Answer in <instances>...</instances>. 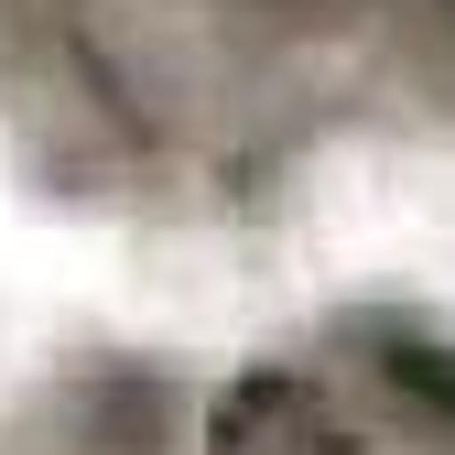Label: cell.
Instances as JSON below:
<instances>
[{"label": "cell", "mask_w": 455, "mask_h": 455, "mask_svg": "<svg viewBox=\"0 0 455 455\" xmlns=\"http://www.w3.org/2000/svg\"><path fill=\"white\" fill-rule=\"evenodd\" d=\"M217 455H347V434H336V412H325L315 379L260 369V379L228 390V412H217Z\"/></svg>", "instance_id": "1"}, {"label": "cell", "mask_w": 455, "mask_h": 455, "mask_svg": "<svg viewBox=\"0 0 455 455\" xmlns=\"http://www.w3.org/2000/svg\"><path fill=\"white\" fill-rule=\"evenodd\" d=\"M379 379L402 390V412L412 423H434V434H455V347L444 336H423V325H402V336H379Z\"/></svg>", "instance_id": "2"}]
</instances>
